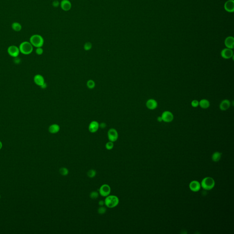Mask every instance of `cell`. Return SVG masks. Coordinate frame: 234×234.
I'll return each instance as SVG.
<instances>
[{
	"label": "cell",
	"instance_id": "7402d4cb",
	"mask_svg": "<svg viewBox=\"0 0 234 234\" xmlns=\"http://www.w3.org/2000/svg\"><path fill=\"white\" fill-rule=\"evenodd\" d=\"M87 87L90 89H92L95 88L96 86V83L95 81L92 80H89L87 82Z\"/></svg>",
	"mask_w": 234,
	"mask_h": 234
},
{
	"label": "cell",
	"instance_id": "1f68e13d",
	"mask_svg": "<svg viewBox=\"0 0 234 234\" xmlns=\"http://www.w3.org/2000/svg\"><path fill=\"white\" fill-rule=\"evenodd\" d=\"M98 204L100 206H103L105 205L104 200H101L98 202Z\"/></svg>",
	"mask_w": 234,
	"mask_h": 234
},
{
	"label": "cell",
	"instance_id": "4316f807",
	"mask_svg": "<svg viewBox=\"0 0 234 234\" xmlns=\"http://www.w3.org/2000/svg\"><path fill=\"white\" fill-rule=\"evenodd\" d=\"M114 147V142H111V141H109L107 143L105 144V147L108 150H111L113 149Z\"/></svg>",
	"mask_w": 234,
	"mask_h": 234
},
{
	"label": "cell",
	"instance_id": "4dcf8cb0",
	"mask_svg": "<svg viewBox=\"0 0 234 234\" xmlns=\"http://www.w3.org/2000/svg\"><path fill=\"white\" fill-rule=\"evenodd\" d=\"M60 5L59 2L58 1V0H55L54 2H53L52 5L54 7H57L59 6Z\"/></svg>",
	"mask_w": 234,
	"mask_h": 234
},
{
	"label": "cell",
	"instance_id": "4fadbf2b",
	"mask_svg": "<svg viewBox=\"0 0 234 234\" xmlns=\"http://www.w3.org/2000/svg\"><path fill=\"white\" fill-rule=\"evenodd\" d=\"M146 106L149 109L154 110L157 108L158 103L155 99H149L146 102Z\"/></svg>",
	"mask_w": 234,
	"mask_h": 234
},
{
	"label": "cell",
	"instance_id": "2e32d148",
	"mask_svg": "<svg viewBox=\"0 0 234 234\" xmlns=\"http://www.w3.org/2000/svg\"><path fill=\"white\" fill-rule=\"evenodd\" d=\"M60 129V127L59 126V125L56 124H54L51 125L49 126V131L50 133L52 134H55V133H57L59 131Z\"/></svg>",
	"mask_w": 234,
	"mask_h": 234
},
{
	"label": "cell",
	"instance_id": "e575fe53",
	"mask_svg": "<svg viewBox=\"0 0 234 234\" xmlns=\"http://www.w3.org/2000/svg\"><path fill=\"white\" fill-rule=\"evenodd\" d=\"M157 121H158V122H161L163 121H162V118H161V116H159V117L157 118Z\"/></svg>",
	"mask_w": 234,
	"mask_h": 234
},
{
	"label": "cell",
	"instance_id": "9c48e42d",
	"mask_svg": "<svg viewBox=\"0 0 234 234\" xmlns=\"http://www.w3.org/2000/svg\"><path fill=\"white\" fill-rule=\"evenodd\" d=\"M221 56L225 59H229L234 56L233 52L231 49L225 48L222 51Z\"/></svg>",
	"mask_w": 234,
	"mask_h": 234
},
{
	"label": "cell",
	"instance_id": "d6a6232c",
	"mask_svg": "<svg viewBox=\"0 0 234 234\" xmlns=\"http://www.w3.org/2000/svg\"><path fill=\"white\" fill-rule=\"evenodd\" d=\"M106 127V124L105 122H102L101 124H99V127H101L102 129H104Z\"/></svg>",
	"mask_w": 234,
	"mask_h": 234
},
{
	"label": "cell",
	"instance_id": "ac0fdd59",
	"mask_svg": "<svg viewBox=\"0 0 234 234\" xmlns=\"http://www.w3.org/2000/svg\"><path fill=\"white\" fill-rule=\"evenodd\" d=\"M225 8L229 12H233L234 10V3L233 0H229L225 3Z\"/></svg>",
	"mask_w": 234,
	"mask_h": 234
},
{
	"label": "cell",
	"instance_id": "52a82bcc",
	"mask_svg": "<svg viewBox=\"0 0 234 234\" xmlns=\"http://www.w3.org/2000/svg\"><path fill=\"white\" fill-rule=\"evenodd\" d=\"M7 52L10 56L16 58L19 55L20 52L18 47L15 45H11L8 48Z\"/></svg>",
	"mask_w": 234,
	"mask_h": 234
},
{
	"label": "cell",
	"instance_id": "d590c367",
	"mask_svg": "<svg viewBox=\"0 0 234 234\" xmlns=\"http://www.w3.org/2000/svg\"><path fill=\"white\" fill-rule=\"evenodd\" d=\"M2 142L0 141V150L2 149Z\"/></svg>",
	"mask_w": 234,
	"mask_h": 234
},
{
	"label": "cell",
	"instance_id": "7a4b0ae2",
	"mask_svg": "<svg viewBox=\"0 0 234 234\" xmlns=\"http://www.w3.org/2000/svg\"><path fill=\"white\" fill-rule=\"evenodd\" d=\"M29 42L32 45L36 47H42L44 44V40L42 36L39 34H34L31 37Z\"/></svg>",
	"mask_w": 234,
	"mask_h": 234
},
{
	"label": "cell",
	"instance_id": "7c38bea8",
	"mask_svg": "<svg viewBox=\"0 0 234 234\" xmlns=\"http://www.w3.org/2000/svg\"><path fill=\"white\" fill-rule=\"evenodd\" d=\"M189 188L191 191L196 192L199 191L201 188V184L197 181H193L189 184Z\"/></svg>",
	"mask_w": 234,
	"mask_h": 234
},
{
	"label": "cell",
	"instance_id": "83f0119b",
	"mask_svg": "<svg viewBox=\"0 0 234 234\" xmlns=\"http://www.w3.org/2000/svg\"><path fill=\"white\" fill-rule=\"evenodd\" d=\"M107 209L105 207H104V206H100L99 208L97 210L98 213L100 214H104L106 212Z\"/></svg>",
	"mask_w": 234,
	"mask_h": 234
},
{
	"label": "cell",
	"instance_id": "ffe728a7",
	"mask_svg": "<svg viewBox=\"0 0 234 234\" xmlns=\"http://www.w3.org/2000/svg\"><path fill=\"white\" fill-rule=\"evenodd\" d=\"M12 27L13 30L16 32H19L22 30V26L18 22H14L12 24Z\"/></svg>",
	"mask_w": 234,
	"mask_h": 234
},
{
	"label": "cell",
	"instance_id": "d4e9b609",
	"mask_svg": "<svg viewBox=\"0 0 234 234\" xmlns=\"http://www.w3.org/2000/svg\"><path fill=\"white\" fill-rule=\"evenodd\" d=\"M99 193L97 191H92L90 193V198H92V199H96L98 198V197L99 196Z\"/></svg>",
	"mask_w": 234,
	"mask_h": 234
},
{
	"label": "cell",
	"instance_id": "8fae6325",
	"mask_svg": "<svg viewBox=\"0 0 234 234\" xmlns=\"http://www.w3.org/2000/svg\"><path fill=\"white\" fill-rule=\"evenodd\" d=\"M61 9L64 11H69L71 8L72 5L69 0H62L60 3Z\"/></svg>",
	"mask_w": 234,
	"mask_h": 234
},
{
	"label": "cell",
	"instance_id": "603a6c76",
	"mask_svg": "<svg viewBox=\"0 0 234 234\" xmlns=\"http://www.w3.org/2000/svg\"><path fill=\"white\" fill-rule=\"evenodd\" d=\"M59 173L63 176H66L67 175H68L69 170L66 168L63 167L60 168L59 170Z\"/></svg>",
	"mask_w": 234,
	"mask_h": 234
},
{
	"label": "cell",
	"instance_id": "277c9868",
	"mask_svg": "<svg viewBox=\"0 0 234 234\" xmlns=\"http://www.w3.org/2000/svg\"><path fill=\"white\" fill-rule=\"evenodd\" d=\"M215 182L213 178L206 177L204 178L201 182V187L205 190H210L214 187Z\"/></svg>",
	"mask_w": 234,
	"mask_h": 234
},
{
	"label": "cell",
	"instance_id": "44dd1931",
	"mask_svg": "<svg viewBox=\"0 0 234 234\" xmlns=\"http://www.w3.org/2000/svg\"><path fill=\"white\" fill-rule=\"evenodd\" d=\"M221 153L219 152H215L213 154L212 159L214 162H217L220 160L221 157Z\"/></svg>",
	"mask_w": 234,
	"mask_h": 234
},
{
	"label": "cell",
	"instance_id": "f1b7e54d",
	"mask_svg": "<svg viewBox=\"0 0 234 234\" xmlns=\"http://www.w3.org/2000/svg\"><path fill=\"white\" fill-rule=\"evenodd\" d=\"M36 54H38V55H40L43 54V49L42 48V47H39V48H37L36 51H35Z\"/></svg>",
	"mask_w": 234,
	"mask_h": 234
},
{
	"label": "cell",
	"instance_id": "836d02e7",
	"mask_svg": "<svg viewBox=\"0 0 234 234\" xmlns=\"http://www.w3.org/2000/svg\"><path fill=\"white\" fill-rule=\"evenodd\" d=\"M47 87V84H46V83H45H45H43V85H42V86H40V87H41V88H42V89H45V88H46V87Z\"/></svg>",
	"mask_w": 234,
	"mask_h": 234
},
{
	"label": "cell",
	"instance_id": "ba28073f",
	"mask_svg": "<svg viewBox=\"0 0 234 234\" xmlns=\"http://www.w3.org/2000/svg\"><path fill=\"white\" fill-rule=\"evenodd\" d=\"M161 117L162 118V121L166 122H171L174 119L173 114L169 111H164Z\"/></svg>",
	"mask_w": 234,
	"mask_h": 234
},
{
	"label": "cell",
	"instance_id": "8d00e7d4",
	"mask_svg": "<svg viewBox=\"0 0 234 234\" xmlns=\"http://www.w3.org/2000/svg\"><path fill=\"white\" fill-rule=\"evenodd\" d=\"M0 198H1V195H0Z\"/></svg>",
	"mask_w": 234,
	"mask_h": 234
},
{
	"label": "cell",
	"instance_id": "30bf717a",
	"mask_svg": "<svg viewBox=\"0 0 234 234\" xmlns=\"http://www.w3.org/2000/svg\"><path fill=\"white\" fill-rule=\"evenodd\" d=\"M99 128V124L97 121H92L88 126V130L91 133H95L98 131Z\"/></svg>",
	"mask_w": 234,
	"mask_h": 234
},
{
	"label": "cell",
	"instance_id": "cb8c5ba5",
	"mask_svg": "<svg viewBox=\"0 0 234 234\" xmlns=\"http://www.w3.org/2000/svg\"><path fill=\"white\" fill-rule=\"evenodd\" d=\"M97 174V171L94 169H91L88 171L87 175L90 178H93Z\"/></svg>",
	"mask_w": 234,
	"mask_h": 234
},
{
	"label": "cell",
	"instance_id": "8992f818",
	"mask_svg": "<svg viewBox=\"0 0 234 234\" xmlns=\"http://www.w3.org/2000/svg\"><path fill=\"white\" fill-rule=\"evenodd\" d=\"M108 137L109 141L114 142L119 138V133L117 130L114 128H111L108 132Z\"/></svg>",
	"mask_w": 234,
	"mask_h": 234
},
{
	"label": "cell",
	"instance_id": "9a60e30c",
	"mask_svg": "<svg viewBox=\"0 0 234 234\" xmlns=\"http://www.w3.org/2000/svg\"><path fill=\"white\" fill-rule=\"evenodd\" d=\"M231 102L228 99H225L222 101L220 104V108L222 111H225L228 109L231 106Z\"/></svg>",
	"mask_w": 234,
	"mask_h": 234
},
{
	"label": "cell",
	"instance_id": "e0dca14e",
	"mask_svg": "<svg viewBox=\"0 0 234 234\" xmlns=\"http://www.w3.org/2000/svg\"><path fill=\"white\" fill-rule=\"evenodd\" d=\"M226 47L228 49H232L234 48V39L232 37H228L225 40V41Z\"/></svg>",
	"mask_w": 234,
	"mask_h": 234
},
{
	"label": "cell",
	"instance_id": "5bb4252c",
	"mask_svg": "<svg viewBox=\"0 0 234 234\" xmlns=\"http://www.w3.org/2000/svg\"><path fill=\"white\" fill-rule=\"evenodd\" d=\"M34 83L36 84V85H38V86H41L43 84V83H45V80L44 78L40 74H37L35 76H34Z\"/></svg>",
	"mask_w": 234,
	"mask_h": 234
},
{
	"label": "cell",
	"instance_id": "3957f363",
	"mask_svg": "<svg viewBox=\"0 0 234 234\" xmlns=\"http://www.w3.org/2000/svg\"><path fill=\"white\" fill-rule=\"evenodd\" d=\"M33 47L30 42L24 41L20 44L19 49L20 52L23 54L28 55L32 53Z\"/></svg>",
	"mask_w": 234,
	"mask_h": 234
},
{
	"label": "cell",
	"instance_id": "484cf974",
	"mask_svg": "<svg viewBox=\"0 0 234 234\" xmlns=\"http://www.w3.org/2000/svg\"><path fill=\"white\" fill-rule=\"evenodd\" d=\"M92 43L90 42H87L84 44V49L86 51H89L92 49Z\"/></svg>",
	"mask_w": 234,
	"mask_h": 234
},
{
	"label": "cell",
	"instance_id": "f546056e",
	"mask_svg": "<svg viewBox=\"0 0 234 234\" xmlns=\"http://www.w3.org/2000/svg\"><path fill=\"white\" fill-rule=\"evenodd\" d=\"M191 105L193 108H196L199 106V102L197 100H193L191 102Z\"/></svg>",
	"mask_w": 234,
	"mask_h": 234
},
{
	"label": "cell",
	"instance_id": "5b68a950",
	"mask_svg": "<svg viewBox=\"0 0 234 234\" xmlns=\"http://www.w3.org/2000/svg\"><path fill=\"white\" fill-rule=\"evenodd\" d=\"M111 192V189L110 186L107 184H104L101 186L98 190V193L101 196L103 197H106L108 195H109Z\"/></svg>",
	"mask_w": 234,
	"mask_h": 234
},
{
	"label": "cell",
	"instance_id": "d6986e66",
	"mask_svg": "<svg viewBox=\"0 0 234 234\" xmlns=\"http://www.w3.org/2000/svg\"><path fill=\"white\" fill-rule=\"evenodd\" d=\"M199 106L203 109H207L210 106V102L207 99H202L199 102Z\"/></svg>",
	"mask_w": 234,
	"mask_h": 234
},
{
	"label": "cell",
	"instance_id": "6da1fadb",
	"mask_svg": "<svg viewBox=\"0 0 234 234\" xmlns=\"http://www.w3.org/2000/svg\"><path fill=\"white\" fill-rule=\"evenodd\" d=\"M105 205L109 209L114 208L117 207L119 203V200L118 197L114 195H109L105 197L104 200Z\"/></svg>",
	"mask_w": 234,
	"mask_h": 234
}]
</instances>
